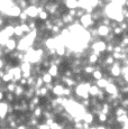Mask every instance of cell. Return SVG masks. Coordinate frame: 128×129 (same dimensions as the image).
I'll list each match as a JSON object with an SVG mask.
<instances>
[{
  "mask_svg": "<svg viewBox=\"0 0 128 129\" xmlns=\"http://www.w3.org/2000/svg\"><path fill=\"white\" fill-rule=\"evenodd\" d=\"M79 23L81 24V26H82L84 29H90V28H92V27H95L94 26L95 23L93 21L92 16H91L90 14H84L80 19H79Z\"/></svg>",
  "mask_w": 128,
  "mask_h": 129,
  "instance_id": "6da1fadb",
  "label": "cell"
},
{
  "mask_svg": "<svg viewBox=\"0 0 128 129\" xmlns=\"http://www.w3.org/2000/svg\"><path fill=\"white\" fill-rule=\"evenodd\" d=\"M109 73H110V76L114 79L120 78L121 76V63L120 62H115L109 68Z\"/></svg>",
  "mask_w": 128,
  "mask_h": 129,
  "instance_id": "7a4b0ae2",
  "label": "cell"
},
{
  "mask_svg": "<svg viewBox=\"0 0 128 129\" xmlns=\"http://www.w3.org/2000/svg\"><path fill=\"white\" fill-rule=\"evenodd\" d=\"M97 24H98V25H97L95 27H97L98 36H100V37H107L110 33H111V29H110L109 26H105V25H101V24H100V21H98Z\"/></svg>",
  "mask_w": 128,
  "mask_h": 129,
  "instance_id": "3957f363",
  "label": "cell"
},
{
  "mask_svg": "<svg viewBox=\"0 0 128 129\" xmlns=\"http://www.w3.org/2000/svg\"><path fill=\"white\" fill-rule=\"evenodd\" d=\"M24 11L26 12V15L28 16L29 19H35V20H36V19L38 18L39 11H38L37 7H35V6H28L26 10H24Z\"/></svg>",
  "mask_w": 128,
  "mask_h": 129,
  "instance_id": "277c9868",
  "label": "cell"
},
{
  "mask_svg": "<svg viewBox=\"0 0 128 129\" xmlns=\"http://www.w3.org/2000/svg\"><path fill=\"white\" fill-rule=\"evenodd\" d=\"M8 108H9V103L6 101L0 102V119L5 120L8 116Z\"/></svg>",
  "mask_w": 128,
  "mask_h": 129,
  "instance_id": "5b68a950",
  "label": "cell"
},
{
  "mask_svg": "<svg viewBox=\"0 0 128 129\" xmlns=\"http://www.w3.org/2000/svg\"><path fill=\"white\" fill-rule=\"evenodd\" d=\"M105 92H106V94L108 93L109 95L114 96V95H116V94L119 93V88H118L115 83H109L107 85V88L105 89Z\"/></svg>",
  "mask_w": 128,
  "mask_h": 129,
  "instance_id": "8992f818",
  "label": "cell"
},
{
  "mask_svg": "<svg viewBox=\"0 0 128 129\" xmlns=\"http://www.w3.org/2000/svg\"><path fill=\"white\" fill-rule=\"evenodd\" d=\"M17 45H18V41H17L16 38H9L8 41H7V43H6V48L8 49L10 53H13V52H15L17 49Z\"/></svg>",
  "mask_w": 128,
  "mask_h": 129,
  "instance_id": "52a82bcc",
  "label": "cell"
},
{
  "mask_svg": "<svg viewBox=\"0 0 128 129\" xmlns=\"http://www.w3.org/2000/svg\"><path fill=\"white\" fill-rule=\"evenodd\" d=\"M64 89L65 86L63 84H57V85H54V89L52 90V94L55 95V98H58V96H64Z\"/></svg>",
  "mask_w": 128,
  "mask_h": 129,
  "instance_id": "ba28073f",
  "label": "cell"
},
{
  "mask_svg": "<svg viewBox=\"0 0 128 129\" xmlns=\"http://www.w3.org/2000/svg\"><path fill=\"white\" fill-rule=\"evenodd\" d=\"M11 73H13V76H14V80H13L14 83H18L19 81H20V79L23 78V76H21V70H20V68H19V65L14 66L13 70H11Z\"/></svg>",
  "mask_w": 128,
  "mask_h": 129,
  "instance_id": "9c48e42d",
  "label": "cell"
},
{
  "mask_svg": "<svg viewBox=\"0 0 128 129\" xmlns=\"http://www.w3.org/2000/svg\"><path fill=\"white\" fill-rule=\"evenodd\" d=\"M19 68L21 70V73L23 74H31V69H33V65L28 62H23V63L19 64Z\"/></svg>",
  "mask_w": 128,
  "mask_h": 129,
  "instance_id": "30bf717a",
  "label": "cell"
},
{
  "mask_svg": "<svg viewBox=\"0 0 128 129\" xmlns=\"http://www.w3.org/2000/svg\"><path fill=\"white\" fill-rule=\"evenodd\" d=\"M82 121L84 123H88V125L91 126V123H93V121H94V116H93V113L91 112V111L87 110L84 115L82 116Z\"/></svg>",
  "mask_w": 128,
  "mask_h": 129,
  "instance_id": "8fae6325",
  "label": "cell"
},
{
  "mask_svg": "<svg viewBox=\"0 0 128 129\" xmlns=\"http://www.w3.org/2000/svg\"><path fill=\"white\" fill-rule=\"evenodd\" d=\"M2 33L8 37V38H13V37L15 36L14 26H11V25H6V26H4V28H2Z\"/></svg>",
  "mask_w": 128,
  "mask_h": 129,
  "instance_id": "7c38bea8",
  "label": "cell"
},
{
  "mask_svg": "<svg viewBox=\"0 0 128 129\" xmlns=\"http://www.w3.org/2000/svg\"><path fill=\"white\" fill-rule=\"evenodd\" d=\"M87 62H88V64H89V65H93V66H94L95 64L99 62V56L95 55L94 53H91V54H89V55H88Z\"/></svg>",
  "mask_w": 128,
  "mask_h": 129,
  "instance_id": "4fadbf2b",
  "label": "cell"
},
{
  "mask_svg": "<svg viewBox=\"0 0 128 129\" xmlns=\"http://www.w3.org/2000/svg\"><path fill=\"white\" fill-rule=\"evenodd\" d=\"M47 73L50 74L52 78H57L58 74H60V69L58 66H55V65H51L47 70Z\"/></svg>",
  "mask_w": 128,
  "mask_h": 129,
  "instance_id": "5bb4252c",
  "label": "cell"
},
{
  "mask_svg": "<svg viewBox=\"0 0 128 129\" xmlns=\"http://www.w3.org/2000/svg\"><path fill=\"white\" fill-rule=\"evenodd\" d=\"M92 78L94 79V82L95 81H99V80H101V79H103V72H102L101 69H100V66L99 68H95L94 72L92 73Z\"/></svg>",
  "mask_w": 128,
  "mask_h": 129,
  "instance_id": "9a60e30c",
  "label": "cell"
},
{
  "mask_svg": "<svg viewBox=\"0 0 128 129\" xmlns=\"http://www.w3.org/2000/svg\"><path fill=\"white\" fill-rule=\"evenodd\" d=\"M63 5L65 6L66 10L79 8V4H78V1H75V0H73V1H63Z\"/></svg>",
  "mask_w": 128,
  "mask_h": 129,
  "instance_id": "2e32d148",
  "label": "cell"
},
{
  "mask_svg": "<svg viewBox=\"0 0 128 129\" xmlns=\"http://www.w3.org/2000/svg\"><path fill=\"white\" fill-rule=\"evenodd\" d=\"M99 91H100V89L98 88L95 84H92V85L89 88V90H88V92H89V95H91L92 98H97V95H98V93H99Z\"/></svg>",
  "mask_w": 128,
  "mask_h": 129,
  "instance_id": "e0dca14e",
  "label": "cell"
},
{
  "mask_svg": "<svg viewBox=\"0 0 128 129\" xmlns=\"http://www.w3.org/2000/svg\"><path fill=\"white\" fill-rule=\"evenodd\" d=\"M31 116H33L34 118H36V119L39 120V118L43 117V108H42L41 106H37L35 108V110L31 112Z\"/></svg>",
  "mask_w": 128,
  "mask_h": 129,
  "instance_id": "ac0fdd59",
  "label": "cell"
},
{
  "mask_svg": "<svg viewBox=\"0 0 128 129\" xmlns=\"http://www.w3.org/2000/svg\"><path fill=\"white\" fill-rule=\"evenodd\" d=\"M94 84L100 89V90H105V89L107 88V85H108L109 83H108L107 79L103 78V79H101V80H99V81H95Z\"/></svg>",
  "mask_w": 128,
  "mask_h": 129,
  "instance_id": "d6986e66",
  "label": "cell"
},
{
  "mask_svg": "<svg viewBox=\"0 0 128 129\" xmlns=\"http://www.w3.org/2000/svg\"><path fill=\"white\" fill-rule=\"evenodd\" d=\"M14 28H15V37H17L18 39H20V38H23V37L25 36V34H24L20 25H16Z\"/></svg>",
  "mask_w": 128,
  "mask_h": 129,
  "instance_id": "ffe728a7",
  "label": "cell"
},
{
  "mask_svg": "<svg viewBox=\"0 0 128 129\" xmlns=\"http://www.w3.org/2000/svg\"><path fill=\"white\" fill-rule=\"evenodd\" d=\"M50 18H51V16L48 15V12L46 10H43L38 14V20H41V21H44V23H45V21H47Z\"/></svg>",
  "mask_w": 128,
  "mask_h": 129,
  "instance_id": "44dd1931",
  "label": "cell"
},
{
  "mask_svg": "<svg viewBox=\"0 0 128 129\" xmlns=\"http://www.w3.org/2000/svg\"><path fill=\"white\" fill-rule=\"evenodd\" d=\"M42 80H43L44 84H48V83H53V78L47 73V72H44L43 74L41 75Z\"/></svg>",
  "mask_w": 128,
  "mask_h": 129,
  "instance_id": "7402d4cb",
  "label": "cell"
},
{
  "mask_svg": "<svg viewBox=\"0 0 128 129\" xmlns=\"http://www.w3.org/2000/svg\"><path fill=\"white\" fill-rule=\"evenodd\" d=\"M13 80H14L13 73H11V72H9V73H5L4 78L1 79V82H2V83H5V84H7V83L13 82Z\"/></svg>",
  "mask_w": 128,
  "mask_h": 129,
  "instance_id": "603a6c76",
  "label": "cell"
},
{
  "mask_svg": "<svg viewBox=\"0 0 128 129\" xmlns=\"http://www.w3.org/2000/svg\"><path fill=\"white\" fill-rule=\"evenodd\" d=\"M114 115H115V117H120V116L128 115V110L121 108V107H119V108H117V109L114 110Z\"/></svg>",
  "mask_w": 128,
  "mask_h": 129,
  "instance_id": "cb8c5ba5",
  "label": "cell"
},
{
  "mask_svg": "<svg viewBox=\"0 0 128 129\" xmlns=\"http://www.w3.org/2000/svg\"><path fill=\"white\" fill-rule=\"evenodd\" d=\"M95 68L93 65H89V64H87V65L83 66V73L85 74V75H92V73L94 72Z\"/></svg>",
  "mask_w": 128,
  "mask_h": 129,
  "instance_id": "d4e9b609",
  "label": "cell"
},
{
  "mask_svg": "<svg viewBox=\"0 0 128 129\" xmlns=\"http://www.w3.org/2000/svg\"><path fill=\"white\" fill-rule=\"evenodd\" d=\"M16 86H17V83H14V82L7 83V84H6L7 92H9V93H14V92H15V90H16Z\"/></svg>",
  "mask_w": 128,
  "mask_h": 129,
  "instance_id": "484cf974",
  "label": "cell"
},
{
  "mask_svg": "<svg viewBox=\"0 0 128 129\" xmlns=\"http://www.w3.org/2000/svg\"><path fill=\"white\" fill-rule=\"evenodd\" d=\"M5 99L7 100V102L8 103H11V102H14V101L16 100L15 94L14 93H9V92H6V94H5Z\"/></svg>",
  "mask_w": 128,
  "mask_h": 129,
  "instance_id": "4316f807",
  "label": "cell"
},
{
  "mask_svg": "<svg viewBox=\"0 0 128 129\" xmlns=\"http://www.w3.org/2000/svg\"><path fill=\"white\" fill-rule=\"evenodd\" d=\"M19 25H20V27H21V29H23V31H24L25 35H28V34L31 31V29L29 28V26L27 25V23H20Z\"/></svg>",
  "mask_w": 128,
  "mask_h": 129,
  "instance_id": "83f0119b",
  "label": "cell"
},
{
  "mask_svg": "<svg viewBox=\"0 0 128 129\" xmlns=\"http://www.w3.org/2000/svg\"><path fill=\"white\" fill-rule=\"evenodd\" d=\"M97 117H98V120H99L100 123H106L107 122V120H108V116L105 115V113H102V112H100Z\"/></svg>",
  "mask_w": 128,
  "mask_h": 129,
  "instance_id": "f1b7e54d",
  "label": "cell"
},
{
  "mask_svg": "<svg viewBox=\"0 0 128 129\" xmlns=\"http://www.w3.org/2000/svg\"><path fill=\"white\" fill-rule=\"evenodd\" d=\"M105 99H106L105 90H100L99 93H98V95H97V100L99 101V102H103V101H105Z\"/></svg>",
  "mask_w": 128,
  "mask_h": 129,
  "instance_id": "f546056e",
  "label": "cell"
},
{
  "mask_svg": "<svg viewBox=\"0 0 128 129\" xmlns=\"http://www.w3.org/2000/svg\"><path fill=\"white\" fill-rule=\"evenodd\" d=\"M120 107L128 110V98H124L122 100H120Z\"/></svg>",
  "mask_w": 128,
  "mask_h": 129,
  "instance_id": "4dcf8cb0",
  "label": "cell"
},
{
  "mask_svg": "<svg viewBox=\"0 0 128 129\" xmlns=\"http://www.w3.org/2000/svg\"><path fill=\"white\" fill-rule=\"evenodd\" d=\"M84 14H85V10H83V9H81V8H78L77 9V15H75V18L80 19Z\"/></svg>",
  "mask_w": 128,
  "mask_h": 129,
  "instance_id": "1f68e13d",
  "label": "cell"
},
{
  "mask_svg": "<svg viewBox=\"0 0 128 129\" xmlns=\"http://www.w3.org/2000/svg\"><path fill=\"white\" fill-rule=\"evenodd\" d=\"M50 128L51 129H62V127H61V123L56 122V121H54L52 125H50Z\"/></svg>",
  "mask_w": 128,
  "mask_h": 129,
  "instance_id": "d6a6232c",
  "label": "cell"
},
{
  "mask_svg": "<svg viewBox=\"0 0 128 129\" xmlns=\"http://www.w3.org/2000/svg\"><path fill=\"white\" fill-rule=\"evenodd\" d=\"M7 62V57H5V56H2V58H0V70H2L5 66V64H6Z\"/></svg>",
  "mask_w": 128,
  "mask_h": 129,
  "instance_id": "836d02e7",
  "label": "cell"
},
{
  "mask_svg": "<svg viewBox=\"0 0 128 129\" xmlns=\"http://www.w3.org/2000/svg\"><path fill=\"white\" fill-rule=\"evenodd\" d=\"M37 129H51L50 126L46 125V123H39L37 126Z\"/></svg>",
  "mask_w": 128,
  "mask_h": 129,
  "instance_id": "e575fe53",
  "label": "cell"
},
{
  "mask_svg": "<svg viewBox=\"0 0 128 129\" xmlns=\"http://www.w3.org/2000/svg\"><path fill=\"white\" fill-rule=\"evenodd\" d=\"M44 86H45L46 89H47L50 92H52V90L54 89V84L53 83H48V84H44Z\"/></svg>",
  "mask_w": 128,
  "mask_h": 129,
  "instance_id": "d590c367",
  "label": "cell"
},
{
  "mask_svg": "<svg viewBox=\"0 0 128 129\" xmlns=\"http://www.w3.org/2000/svg\"><path fill=\"white\" fill-rule=\"evenodd\" d=\"M2 101H5V93L0 91V102H2Z\"/></svg>",
  "mask_w": 128,
  "mask_h": 129,
  "instance_id": "8d00e7d4",
  "label": "cell"
},
{
  "mask_svg": "<svg viewBox=\"0 0 128 129\" xmlns=\"http://www.w3.org/2000/svg\"><path fill=\"white\" fill-rule=\"evenodd\" d=\"M4 75H5V72H4V70H0V80H1V79L4 78Z\"/></svg>",
  "mask_w": 128,
  "mask_h": 129,
  "instance_id": "74e56055",
  "label": "cell"
},
{
  "mask_svg": "<svg viewBox=\"0 0 128 129\" xmlns=\"http://www.w3.org/2000/svg\"><path fill=\"white\" fill-rule=\"evenodd\" d=\"M2 56L4 55H2V52H1V47H0V58H2Z\"/></svg>",
  "mask_w": 128,
  "mask_h": 129,
  "instance_id": "f35d334b",
  "label": "cell"
},
{
  "mask_svg": "<svg viewBox=\"0 0 128 129\" xmlns=\"http://www.w3.org/2000/svg\"><path fill=\"white\" fill-rule=\"evenodd\" d=\"M1 129H9V128H7V127H4V128H1Z\"/></svg>",
  "mask_w": 128,
  "mask_h": 129,
  "instance_id": "ab89813d",
  "label": "cell"
},
{
  "mask_svg": "<svg viewBox=\"0 0 128 129\" xmlns=\"http://www.w3.org/2000/svg\"><path fill=\"white\" fill-rule=\"evenodd\" d=\"M0 123H1V119H0Z\"/></svg>",
  "mask_w": 128,
  "mask_h": 129,
  "instance_id": "60d3db41",
  "label": "cell"
}]
</instances>
